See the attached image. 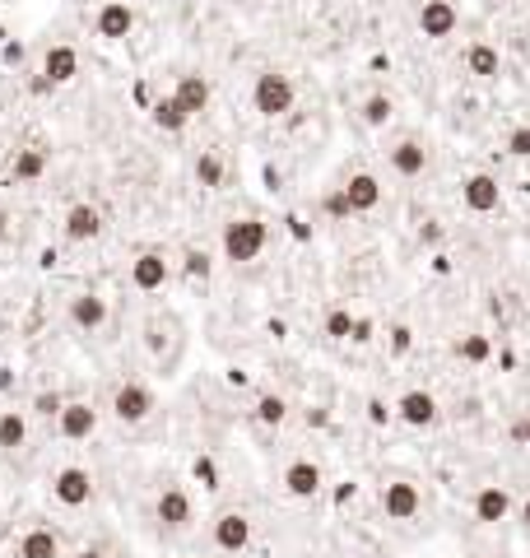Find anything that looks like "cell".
<instances>
[{"mask_svg":"<svg viewBox=\"0 0 530 558\" xmlns=\"http://www.w3.org/2000/svg\"><path fill=\"white\" fill-rule=\"evenodd\" d=\"M391 349H396V354L409 349V326H396V330H391Z\"/></svg>","mask_w":530,"mask_h":558,"instance_id":"cell-38","label":"cell"},{"mask_svg":"<svg viewBox=\"0 0 530 558\" xmlns=\"http://www.w3.org/2000/svg\"><path fill=\"white\" fill-rule=\"evenodd\" d=\"M508 154H512V158H530V126H517V130L508 135Z\"/></svg>","mask_w":530,"mask_h":558,"instance_id":"cell-33","label":"cell"},{"mask_svg":"<svg viewBox=\"0 0 530 558\" xmlns=\"http://www.w3.org/2000/svg\"><path fill=\"white\" fill-rule=\"evenodd\" d=\"M23 437H28V418L19 410H5L0 414V452H19Z\"/></svg>","mask_w":530,"mask_h":558,"instance_id":"cell-26","label":"cell"},{"mask_svg":"<svg viewBox=\"0 0 530 558\" xmlns=\"http://www.w3.org/2000/svg\"><path fill=\"white\" fill-rule=\"evenodd\" d=\"M98 233H103V210H98V205L79 201V205L66 210V238H70V242H94Z\"/></svg>","mask_w":530,"mask_h":558,"instance_id":"cell-15","label":"cell"},{"mask_svg":"<svg viewBox=\"0 0 530 558\" xmlns=\"http://www.w3.org/2000/svg\"><path fill=\"white\" fill-rule=\"evenodd\" d=\"M377 502H382L386 521H414L418 512H424V493H418V484H409V480H391V484H382Z\"/></svg>","mask_w":530,"mask_h":558,"instance_id":"cell-3","label":"cell"},{"mask_svg":"<svg viewBox=\"0 0 530 558\" xmlns=\"http://www.w3.org/2000/svg\"><path fill=\"white\" fill-rule=\"evenodd\" d=\"M75 75H79V51H75L70 42L47 47V56H42V79H47V84H70Z\"/></svg>","mask_w":530,"mask_h":558,"instance_id":"cell-14","label":"cell"},{"mask_svg":"<svg viewBox=\"0 0 530 558\" xmlns=\"http://www.w3.org/2000/svg\"><path fill=\"white\" fill-rule=\"evenodd\" d=\"M14 182H38L42 173H47V149H38V145H28V149H19L14 154Z\"/></svg>","mask_w":530,"mask_h":558,"instance_id":"cell-25","label":"cell"},{"mask_svg":"<svg viewBox=\"0 0 530 558\" xmlns=\"http://www.w3.org/2000/svg\"><path fill=\"white\" fill-rule=\"evenodd\" d=\"M437 396H428V391H405V396L396 400V418L409 428H433L437 424Z\"/></svg>","mask_w":530,"mask_h":558,"instance_id":"cell-8","label":"cell"},{"mask_svg":"<svg viewBox=\"0 0 530 558\" xmlns=\"http://www.w3.org/2000/svg\"><path fill=\"white\" fill-rule=\"evenodd\" d=\"M424 5H428V0H424Z\"/></svg>","mask_w":530,"mask_h":558,"instance_id":"cell-45","label":"cell"},{"mask_svg":"<svg viewBox=\"0 0 530 558\" xmlns=\"http://www.w3.org/2000/svg\"><path fill=\"white\" fill-rule=\"evenodd\" d=\"M498 70H502V56H498L493 42H470V47H465V75H474V79H498Z\"/></svg>","mask_w":530,"mask_h":558,"instance_id":"cell-20","label":"cell"},{"mask_svg":"<svg viewBox=\"0 0 530 558\" xmlns=\"http://www.w3.org/2000/svg\"><path fill=\"white\" fill-rule=\"evenodd\" d=\"M186 270H191L195 279H205V274H210V256H205V251H191V256H186Z\"/></svg>","mask_w":530,"mask_h":558,"instance_id":"cell-36","label":"cell"},{"mask_svg":"<svg viewBox=\"0 0 530 558\" xmlns=\"http://www.w3.org/2000/svg\"><path fill=\"white\" fill-rule=\"evenodd\" d=\"M75 558H103V549H79Z\"/></svg>","mask_w":530,"mask_h":558,"instance_id":"cell-42","label":"cell"},{"mask_svg":"<svg viewBox=\"0 0 530 558\" xmlns=\"http://www.w3.org/2000/svg\"><path fill=\"white\" fill-rule=\"evenodd\" d=\"M56 428H61V437H70V442H84V437H94V428H98V410L84 405V400H66Z\"/></svg>","mask_w":530,"mask_h":558,"instance_id":"cell-10","label":"cell"},{"mask_svg":"<svg viewBox=\"0 0 530 558\" xmlns=\"http://www.w3.org/2000/svg\"><path fill=\"white\" fill-rule=\"evenodd\" d=\"M130 284L139 293H154L167 284V261H163V251H139V256L130 261Z\"/></svg>","mask_w":530,"mask_h":558,"instance_id":"cell-11","label":"cell"},{"mask_svg":"<svg viewBox=\"0 0 530 558\" xmlns=\"http://www.w3.org/2000/svg\"><path fill=\"white\" fill-rule=\"evenodd\" d=\"M474 521H484V526H498V521H508L512 517V493L502 489V484H484L480 493H474Z\"/></svg>","mask_w":530,"mask_h":558,"instance_id":"cell-9","label":"cell"},{"mask_svg":"<svg viewBox=\"0 0 530 558\" xmlns=\"http://www.w3.org/2000/svg\"><path fill=\"white\" fill-rule=\"evenodd\" d=\"M14 386V377H10V368H0V391H10Z\"/></svg>","mask_w":530,"mask_h":558,"instance_id":"cell-41","label":"cell"},{"mask_svg":"<svg viewBox=\"0 0 530 558\" xmlns=\"http://www.w3.org/2000/svg\"><path fill=\"white\" fill-rule=\"evenodd\" d=\"M149 117H154V126H158V130H167V135L186 130V122H191V117H186V107H182L173 94H167V98H158V103L149 107Z\"/></svg>","mask_w":530,"mask_h":558,"instance_id":"cell-24","label":"cell"},{"mask_svg":"<svg viewBox=\"0 0 530 558\" xmlns=\"http://www.w3.org/2000/svg\"><path fill=\"white\" fill-rule=\"evenodd\" d=\"M154 517H158L167 530H186V526H191V517H195V508H191L186 489H163V493H158V502H154Z\"/></svg>","mask_w":530,"mask_h":558,"instance_id":"cell-12","label":"cell"},{"mask_svg":"<svg viewBox=\"0 0 530 558\" xmlns=\"http://www.w3.org/2000/svg\"><path fill=\"white\" fill-rule=\"evenodd\" d=\"M293 79L279 75V70H261L256 84H251V107L261 112V117H284V112H293Z\"/></svg>","mask_w":530,"mask_h":558,"instance_id":"cell-2","label":"cell"},{"mask_svg":"<svg viewBox=\"0 0 530 558\" xmlns=\"http://www.w3.org/2000/svg\"><path fill=\"white\" fill-rule=\"evenodd\" d=\"M51 498L61 502V508H84V502L94 498V474H89V470H79V465L56 470V480H51Z\"/></svg>","mask_w":530,"mask_h":558,"instance_id":"cell-5","label":"cell"},{"mask_svg":"<svg viewBox=\"0 0 530 558\" xmlns=\"http://www.w3.org/2000/svg\"><path fill=\"white\" fill-rule=\"evenodd\" d=\"M284 493L289 498H317L321 493V465L317 461H289L284 465Z\"/></svg>","mask_w":530,"mask_h":558,"instance_id":"cell-17","label":"cell"},{"mask_svg":"<svg viewBox=\"0 0 530 558\" xmlns=\"http://www.w3.org/2000/svg\"><path fill=\"white\" fill-rule=\"evenodd\" d=\"M195 182H201L205 191H219L223 186V158L205 149L201 158H195Z\"/></svg>","mask_w":530,"mask_h":558,"instance_id":"cell-28","label":"cell"},{"mask_svg":"<svg viewBox=\"0 0 530 558\" xmlns=\"http://www.w3.org/2000/svg\"><path fill=\"white\" fill-rule=\"evenodd\" d=\"M256 418H261L265 428H279V424L289 418V400H284V396H261V400H256Z\"/></svg>","mask_w":530,"mask_h":558,"instance_id":"cell-29","label":"cell"},{"mask_svg":"<svg viewBox=\"0 0 530 558\" xmlns=\"http://www.w3.org/2000/svg\"><path fill=\"white\" fill-rule=\"evenodd\" d=\"M391 112H396V107H391V98L386 94H373L368 103H363V122H368V126H386Z\"/></svg>","mask_w":530,"mask_h":558,"instance_id":"cell-31","label":"cell"},{"mask_svg":"<svg viewBox=\"0 0 530 558\" xmlns=\"http://www.w3.org/2000/svg\"><path fill=\"white\" fill-rule=\"evenodd\" d=\"M61 410H66V400L56 396V391H42V396L33 400V414H47V418H61Z\"/></svg>","mask_w":530,"mask_h":558,"instance_id":"cell-32","label":"cell"},{"mask_svg":"<svg viewBox=\"0 0 530 558\" xmlns=\"http://www.w3.org/2000/svg\"><path fill=\"white\" fill-rule=\"evenodd\" d=\"M195 480H201L205 489H219V470H214V461H195Z\"/></svg>","mask_w":530,"mask_h":558,"instance_id":"cell-35","label":"cell"},{"mask_svg":"<svg viewBox=\"0 0 530 558\" xmlns=\"http://www.w3.org/2000/svg\"><path fill=\"white\" fill-rule=\"evenodd\" d=\"M340 191L349 195V210H354V214H368V210L382 205V182H377L373 173H354Z\"/></svg>","mask_w":530,"mask_h":558,"instance_id":"cell-18","label":"cell"},{"mask_svg":"<svg viewBox=\"0 0 530 558\" xmlns=\"http://www.w3.org/2000/svg\"><path fill=\"white\" fill-rule=\"evenodd\" d=\"M456 23H461V14H456L452 0H428V5H418V33L433 38V42L437 38H452Z\"/></svg>","mask_w":530,"mask_h":558,"instance_id":"cell-7","label":"cell"},{"mask_svg":"<svg viewBox=\"0 0 530 558\" xmlns=\"http://www.w3.org/2000/svg\"><path fill=\"white\" fill-rule=\"evenodd\" d=\"M173 98L186 107V117H195V112L210 107V79H205V75H182L177 89H173Z\"/></svg>","mask_w":530,"mask_h":558,"instance_id":"cell-21","label":"cell"},{"mask_svg":"<svg viewBox=\"0 0 530 558\" xmlns=\"http://www.w3.org/2000/svg\"><path fill=\"white\" fill-rule=\"evenodd\" d=\"M349 340H354V345H368V340H373V321H368V317H358V321H354V335H349Z\"/></svg>","mask_w":530,"mask_h":558,"instance_id":"cell-37","label":"cell"},{"mask_svg":"<svg viewBox=\"0 0 530 558\" xmlns=\"http://www.w3.org/2000/svg\"><path fill=\"white\" fill-rule=\"evenodd\" d=\"M5 223H10V219H5V214H0V233H5Z\"/></svg>","mask_w":530,"mask_h":558,"instance_id":"cell-44","label":"cell"},{"mask_svg":"<svg viewBox=\"0 0 530 558\" xmlns=\"http://www.w3.org/2000/svg\"><path fill=\"white\" fill-rule=\"evenodd\" d=\"M456 358L461 363H489L493 358V340H489V335H480V330H470V335H461V340H456Z\"/></svg>","mask_w":530,"mask_h":558,"instance_id":"cell-27","label":"cell"},{"mask_svg":"<svg viewBox=\"0 0 530 558\" xmlns=\"http://www.w3.org/2000/svg\"><path fill=\"white\" fill-rule=\"evenodd\" d=\"M368 414H373V424H386V418H391V414H396V410H386L382 400H373V405H368Z\"/></svg>","mask_w":530,"mask_h":558,"instance_id":"cell-40","label":"cell"},{"mask_svg":"<svg viewBox=\"0 0 530 558\" xmlns=\"http://www.w3.org/2000/svg\"><path fill=\"white\" fill-rule=\"evenodd\" d=\"M461 201H465L470 214H493V210L502 205V186H498V177H489V173H474V177L461 182Z\"/></svg>","mask_w":530,"mask_h":558,"instance_id":"cell-6","label":"cell"},{"mask_svg":"<svg viewBox=\"0 0 530 558\" xmlns=\"http://www.w3.org/2000/svg\"><path fill=\"white\" fill-rule=\"evenodd\" d=\"M354 312H349V307H330V312H326V335H330V340H349V335H354Z\"/></svg>","mask_w":530,"mask_h":558,"instance_id":"cell-30","label":"cell"},{"mask_svg":"<svg viewBox=\"0 0 530 558\" xmlns=\"http://www.w3.org/2000/svg\"><path fill=\"white\" fill-rule=\"evenodd\" d=\"M94 28H98V38L121 42L130 28H135V10L126 5V0H107V5L98 10V19H94Z\"/></svg>","mask_w":530,"mask_h":558,"instance_id":"cell-13","label":"cell"},{"mask_svg":"<svg viewBox=\"0 0 530 558\" xmlns=\"http://www.w3.org/2000/svg\"><path fill=\"white\" fill-rule=\"evenodd\" d=\"M521 521H526V526H530V498H526V502H521Z\"/></svg>","mask_w":530,"mask_h":558,"instance_id":"cell-43","label":"cell"},{"mask_svg":"<svg viewBox=\"0 0 530 558\" xmlns=\"http://www.w3.org/2000/svg\"><path fill=\"white\" fill-rule=\"evenodd\" d=\"M512 442H521V446H530V414L521 418V424L512 428Z\"/></svg>","mask_w":530,"mask_h":558,"instance_id":"cell-39","label":"cell"},{"mask_svg":"<svg viewBox=\"0 0 530 558\" xmlns=\"http://www.w3.org/2000/svg\"><path fill=\"white\" fill-rule=\"evenodd\" d=\"M112 414H117L121 424H145L154 414V391L145 382H121L112 391Z\"/></svg>","mask_w":530,"mask_h":558,"instance_id":"cell-4","label":"cell"},{"mask_svg":"<svg viewBox=\"0 0 530 558\" xmlns=\"http://www.w3.org/2000/svg\"><path fill=\"white\" fill-rule=\"evenodd\" d=\"M214 544H219L223 554H242V549L251 544V521H247L242 512H223V517L214 521Z\"/></svg>","mask_w":530,"mask_h":558,"instance_id":"cell-16","label":"cell"},{"mask_svg":"<svg viewBox=\"0 0 530 558\" xmlns=\"http://www.w3.org/2000/svg\"><path fill=\"white\" fill-rule=\"evenodd\" d=\"M19 558H61V540H56L47 526H33L19 540Z\"/></svg>","mask_w":530,"mask_h":558,"instance_id":"cell-23","label":"cell"},{"mask_svg":"<svg viewBox=\"0 0 530 558\" xmlns=\"http://www.w3.org/2000/svg\"><path fill=\"white\" fill-rule=\"evenodd\" d=\"M326 214H330V219H349V214H354V210H349V195H345V191H330V195H326Z\"/></svg>","mask_w":530,"mask_h":558,"instance_id":"cell-34","label":"cell"},{"mask_svg":"<svg viewBox=\"0 0 530 558\" xmlns=\"http://www.w3.org/2000/svg\"><path fill=\"white\" fill-rule=\"evenodd\" d=\"M70 326H79V330H98V326H107V298H98V293H79V298H70Z\"/></svg>","mask_w":530,"mask_h":558,"instance_id":"cell-19","label":"cell"},{"mask_svg":"<svg viewBox=\"0 0 530 558\" xmlns=\"http://www.w3.org/2000/svg\"><path fill=\"white\" fill-rule=\"evenodd\" d=\"M391 167H396L400 177H424V167H428V149L418 145V140H400V145L391 149Z\"/></svg>","mask_w":530,"mask_h":558,"instance_id":"cell-22","label":"cell"},{"mask_svg":"<svg viewBox=\"0 0 530 558\" xmlns=\"http://www.w3.org/2000/svg\"><path fill=\"white\" fill-rule=\"evenodd\" d=\"M265 238H270V229L261 219H233V223H223V256L233 266H247L265 251Z\"/></svg>","mask_w":530,"mask_h":558,"instance_id":"cell-1","label":"cell"}]
</instances>
